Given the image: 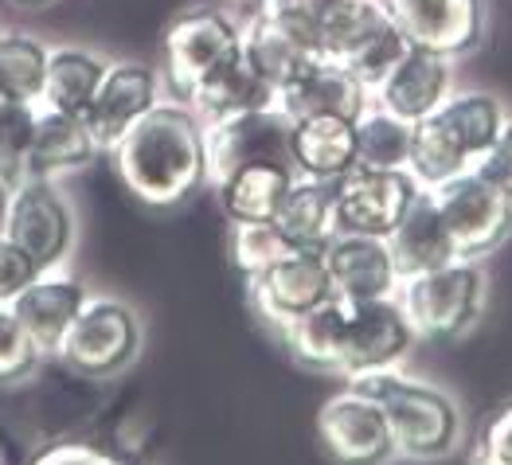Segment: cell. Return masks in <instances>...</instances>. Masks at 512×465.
Returning a JSON list of instances; mask_svg holds the SVG:
<instances>
[{
	"mask_svg": "<svg viewBox=\"0 0 512 465\" xmlns=\"http://www.w3.org/2000/svg\"><path fill=\"white\" fill-rule=\"evenodd\" d=\"M98 153H102V145L90 133L83 114L40 110L36 137H32V157H28V176L63 180V176H75V172L90 169L98 161Z\"/></svg>",
	"mask_w": 512,
	"mask_h": 465,
	"instance_id": "obj_20",
	"label": "cell"
},
{
	"mask_svg": "<svg viewBox=\"0 0 512 465\" xmlns=\"http://www.w3.org/2000/svg\"><path fill=\"white\" fill-rule=\"evenodd\" d=\"M165 98V75L149 63H110L106 79L98 86L90 110H86V126L98 137L102 153H110L129 129L137 126L157 102Z\"/></svg>",
	"mask_w": 512,
	"mask_h": 465,
	"instance_id": "obj_14",
	"label": "cell"
},
{
	"mask_svg": "<svg viewBox=\"0 0 512 465\" xmlns=\"http://www.w3.org/2000/svg\"><path fill=\"white\" fill-rule=\"evenodd\" d=\"M286 161L290 165V118L278 106L247 110L208 126V184L227 180L243 165Z\"/></svg>",
	"mask_w": 512,
	"mask_h": 465,
	"instance_id": "obj_12",
	"label": "cell"
},
{
	"mask_svg": "<svg viewBox=\"0 0 512 465\" xmlns=\"http://www.w3.org/2000/svg\"><path fill=\"white\" fill-rule=\"evenodd\" d=\"M40 274L43 270L36 266L32 254L24 247H16L8 235H0V305H12Z\"/></svg>",
	"mask_w": 512,
	"mask_h": 465,
	"instance_id": "obj_37",
	"label": "cell"
},
{
	"mask_svg": "<svg viewBox=\"0 0 512 465\" xmlns=\"http://www.w3.org/2000/svg\"><path fill=\"white\" fill-rule=\"evenodd\" d=\"M243 55V20L223 8H192L165 32V83L172 98H188L208 75Z\"/></svg>",
	"mask_w": 512,
	"mask_h": 465,
	"instance_id": "obj_7",
	"label": "cell"
},
{
	"mask_svg": "<svg viewBox=\"0 0 512 465\" xmlns=\"http://www.w3.org/2000/svg\"><path fill=\"white\" fill-rule=\"evenodd\" d=\"M419 184L411 172H384V169H356L344 172L333 184L337 200V235H372L387 239L399 219L411 212L419 200Z\"/></svg>",
	"mask_w": 512,
	"mask_h": 465,
	"instance_id": "obj_11",
	"label": "cell"
},
{
	"mask_svg": "<svg viewBox=\"0 0 512 465\" xmlns=\"http://www.w3.org/2000/svg\"><path fill=\"white\" fill-rule=\"evenodd\" d=\"M28 465H126V462L118 454L102 450V446H90V442H55V446H43Z\"/></svg>",
	"mask_w": 512,
	"mask_h": 465,
	"instance_id": "obj_38",
	"label": "cell"
},
{
	"mask_svg": "<svg viewBox=\"0 0 512 465\" xmlns=\"http://www.w3.org/2000/svg\"><path fill=\"white\" fill-rule=\"evenodd\" d=\"M16 4H24V8H40V4H51V0H16Z\"/></svg>",
	"mask_w": 512,
	"mask_h": 465,
	"instance_id": "obj_40",
	"label": "cell"
},
{
	"mask_svg": "<svg viewBox=\"0 0 512 465\" xmlns=\"http://www.w3.org/2000/svg\"><path fill=\"white\" fill-rule=\"evenodd\" d=\"M294 165L286 161H258L243 165L227 180L215 184L219 208L231 223H274V215L286 200V188L294 184Z\"/></svg>",
	"mask_w": 512,
	"mask_h": 465,
	"instance_id": "obj_22",
	"label": "cell"
},
{
	"mask_svg": "<svg viewBox=\"0 0 512 465\" xmlns=\"http://www.w3.org/2000/svg\"><path fill=\"white\" fill-rule=\"evenodd\" d=\"M344 325H348V301L341 297H329L321 301L317 309L301 313L298 321H290L282 333V344L290 348V356L305 364V368H317V372H337V360H341V344H344Z\"/></svg>",
	"mask_w": 512,
	"mask_h": 465,
	"instance_id": "obj_29",
	"label": "cell"
},
{
	"mask_svg": "<svg viewBox=\"0 0 512 465\" xmlns=\"http://www.w3.org/2000/svg\"><path fill=\"white\" fill-rule=\"evenodd\" d=\"M247 294H251L255 313L274 333L286 329L301 313L337 297L329 266H325V247H294L290 254H282L278 262H270L266 270L247 278Z\"/></svg>",
	"mask_w": 512,
	"mask_h": 465,
	"instance_id": "obj_10",
	"label": "cell"
},
{
	"mask_svg": "<svg viewBox=\"0 0 512 465\" xmlns=\"http://www.w3.org/2000/svg\"><path fill=\"white\" fill-rule=\"evenodd\" d=\"M442 215L458 258L485 262L512 239V196L489 184L477 169L462 172L438 188H427Z\"/></svg>",
	"mask_w": 512,
	"mask_h": 465,
	"instance_id": "obj_6",
	"label": "cell"
},
{
	"mask_svg": "<svg viewBox=\"0 0 512 465\" xmlns=\"http://www.w3.org/2000/svg\"><path fill=\"white\" fill-rule=\"evenodd\" d=\"M415 126L380 110L376 102L356 118V165L360 169L407 172Z\"/></svg>",
	"mask_w": 512,
	"mask_h": 465,
	"instance_id": "obj_30",
	"label": "cell"
},
{
	"mask_svg": "<svg viewBox=\"0 0 512 465\" xmlns=\"http://www.w3.org/2000/svg\"><path fill=\"white\" fill-rule=\"evenodd\" d=\"M47 360L12 305H0V387H24L40 376V364Z\"/></svg>",
	"mask_w": 512,
	"mask_h": 465,
	"instance_id": "obj_34",
	"label": "cell"
},
{
	"mask_svg": "<svg viewBox=\"0 0 512 465\" xmlns=\"http://www.w3.org/2000/svg\"><path fill=\"white\" fill-rule=\"evenodd\" d=\"M325 266L333 278V294L341 301L395 297L403 282L387 239H372V235H333L325 243Z\"/></svg>",
	"mask_w": 512,
	"mask_h": 465,
	"instance_id": "obj_17",
	"label": "cell"
},
{
	"mask_svg": "<svg viewBox=\"0 0 512 465\" xmlns=\"http://www.w3.org/2000/svg\"><path fill=\"white\" fill-rule=\"evenodd\" d=\"M274 106L298 122V118H317V114H337V118H360L372 106V86L352 75L341 59H313L298 79L274 94Z\"/></svg>",
	"mask_w": 512,
	"mask_h": 465,
	"instance_id": "obj_16",
	"label": "cell"
},
{
	"mask_svg": "<svg viewBox=\"0 0 512 465\" xmlns=\"http://www.w3.org/2000/svg\"><path fill=\"white\" fill-rule=\"evenodd\" d=\"M395 297L419 340H462L485 317L489 274L473 258H454L438 270L403 278Z\"/></svg>",
	"mask_w": 512,
	"mask_h": 465,
	"instance_id": "obj_3",
	"label": "cell"
},
{
	"mask_svg": "<svg viewBox=\"0 0 512 465\" xmlns=\"http://www.w3.org/2000/svg\"><path fill=\"white\" fill-rule=\"evenodd\" d=\"M489 184H497L505 196H512V122L505 126V133L485 149V157L473 165Z\"/></svg>",
	"mask_w": 512,
	"mask_h": 465,
	"instance_id": "obj_39",
	"label": "cell"
},
{
	"mask_svg": "<svg viewBox=\"0 0 512 465\" xmlns=\"http://www.w3.org/2000/svg\"><path fill=\"white\" fill-rule=\"evenodd\" d=\"M384 8L403 40L442 51L450 59L477 51L485 36L481 0H384Z\"/></svg>",
	"mask_w": 512,
	"mask_h": 465,
	"instance_id": "obj_15",
	"label": "cell"
},
{
	"mask_svg": "<svg viewBox=\"0 0 512 465\" xmlns=\"http://www.w3.org/2000/svg\"><path fill=\"white\" fill-rule=\"evenodd\" d=\"M86 297H90L86 282L75 278L67 266L63 270H43L40 278L12 301V313L20 317V325L28 329V337L36 340V348H40L43 356L55 360L67 329L83 313Z\"/></svg>",
	"mask_w": 512,
	"mask_h": 465,
	"instance_id": "obj_18",
	"label": "cell"
},
{
	"mask_svg": "<svg viewBox=\"0 0 512 465\" xmlns=\"http://www.w3.org/2000/svg\"><path fill=\"white\" fill-rule=\"evenodd\" d=\"M184 102L204 118V126H212V122L247 114V110L274 106V90L262 83L255 71L243 63V55H239L235 63H227V67H219L215 75H208Z\"/></svg>",
	"mask_w": 512,
	"mask_h": 465,
	"instance_id": "obj_27",
	"label": "cell"
},
{
	"mask_svg": "<svg viewBox=\"0 0 512 465\" xmlns=\"http://www.w3.org/2000/svg\"><path fill=\"white\" fill-rule=\"evenodd\" d=\"M290 165L298 176L337 184L356 169V122L337 114L290 122Z\"/></svg>",
	"mask_w": 512,
	"mask_h": 465,
	"instance_id": "obj_19",
	"label": "cell"
},
{
	"mask_svg": "<svg viewBox=\"0 0 512 465\" xmlns=\"http://www.w3.org/2000/svg\"><path fill=\"white\" fill-rule=\"evenodd\" d=\"M313 59H321V55L305 40H298L294 32H286L278 20H270L262 12H251L243 20V63L274 94L290 83V79H298Z\"/></svg>",
	"mask_w": 512,
	"mask_h": 465,
	"instance_id": "obj_23",
	"label": "cell"
},
{
	"mask_svg": "<svg viewBox=\"0 0 512 465\" xmlns=\"http://www.w3.org/2000/svg\"><path fill=\"white\" fill-rule=\"evenodd\" d=\"M106 59L98 51L86 47H51L47 55V75H43L40 90V110H55V114H86L98 86L106 79Z\"/></svg>",
	"mask_w": 512,
	"mask_h": 465,
	"instance_id": "obj_25",
	"label": "cell"
},
{
	"mask_svg": "<svg viewBox=\"0 0 512 465\" xmlns=\"http://www.w3.org/2000/svg\"><path fill=\"white\" fill-rule=\"evenodd\" d=\"M36 118H40L36 102L0 98V192H8L12 184H20L28 176Z\"/></svg>",
	"mask_w": 512,
	"mask_h": 465,
	"instance_id": "obj_33",
	"label": "cell"
},
{
	"mask_svg": "<svg viewBox=\"0 0 512 465\" xmlns=\"http://www.w3.org/2000/svg\"><path fill=\"white\" fill-rule=\"evenodd\" d=\"M51 47L24 32H0V98L40 102Z\"/></svg>",
	"mask_w": 512,
	"mask_h": 465,
	"instance_id": "obj_32",
	"label": "cell"
},
{
	"mask_svg": "<svg viewBox=\"0 0 512 465\" xmlns=\"http://www.w3.org/2000/svg\"><path fill=\"white\" fill-rule=\"evenodd\" d=\"M434 118L446 126V133L466 149L473 165L485 157V149L505 133V126L512 122L509 106L489 94V90H454L438 110Z\"/></svg>",
	"mask_w": 512,
	"mask_h": 465,
	"instance_id": "obj_26",
	"label": "cell"
},
{
	"mask_svg": "<svg viewBox=\"0 0 512 465\" xmlns=\"http://www.w3.org/2000/svg\"><path fill=\"white\" fill-rule=\"evenodd\" d=\"M290 251H294V243L286 239V231L278 223H231V258L247 278Z\"/></svg>",
	"mask_w": 512,
	"mask_h": 465,
	"instance_id": "obj_35",
	"label": "cell"
},
{
	"mask_svg": "<svg viewBox=\"0 0 512 465\" xmlns=\"http://www.w3.org/2000/svg\"><path fill=\"white\" fill-rule=\"evenodd\" d=\"M384 0H317V51L344 67L391 32Z\"/></svg>",
	"mask_w": 512,
	"mask_h": 465,
	"instance_id": "obj_21",
	"label": "cell"
},
{
	"mask_svg": "<svg viewBox=\"0 0 512 465\" xmlns=\"http://www.w3.org/2000/svg\"><path fill=\"white\" fill-rule=\"evenodd\" d=\"M348 387L372 395L391 419L399 462H446L466 442V411L454 391L407 368H387L372 376L344 380Z\"/></svg>",
	"mask_w": 512,
	"mask_h": 465,
	"instance_id": "obj_2",
	"label": "cell"
},
{
	"mask_svg": "<svg viewBox=\"0 0 512 465\" xmlns=\"http://www.w3.org/2000/svg\"><path fill=\"white\" fill-rule=\"evenodd\" d=\"M145 352V321L141 313L114 294H90L83 313L67 329L55 352V364L83 380H114L129 372Z\"/></svg>",
	"mask_w": 512,
	"mask_h": 465,
	"instance_id": "obj_4",
	"label": "cell"
},
{
	"mask_svg": "<svg viewBox=\"0 0 512 465\" xmlns=\"http://www.w3.org/2000/svg\"><path fill=\"white\" fill-rule=\"evenodd\" d=\"M470 465H512V399L497 403L481 419Z\"/></svg>",
	"mask_w": 512,
	"mask_h": 465,
	"instance_id": "obj_36",
	"label": "cell"
},
{
	"mask_svg": "<svg viewBox=\"0 0 512 465\" xmlns=\"http://www.w3.org/2000/svg\"><path fill=\"white\" fill-rule=\"evenodd\" d=\"M0 235H8L16 247L32 254L40 270H63L75 254L79 219L59 180L24 176L20 184H12L4 192Z\"/></svg>",
	"mask_w": 512,
	"mask_h": 465,
	"instance_id": "obj_5",
	"label": "cell"
},
{
	"mask_svg": "<svg viewBox=\"0 0 512 465\" xmlns=\"http://www.w3.org/2000/svg\"><path fill=\"white\" fill-rule=\"evenodd\" d=\"M274 223L286 231L294 247H325L337 235V200L329 180L294 176L286 188V200L274 215Z\"/></svg>",
	"mask_w": 512,
	"mask_h": 465,
	"instance_id": "obj_28",
	"label": "cell"
},
{
	"mask_svg": "<svg viewBox=\"0 0 512 465\" xmlns=\"http://www.w3.org/2000/svg\"><path fill=\"white\" fill-rule=\"evenodd\" d=\"M387 247H391V258H395L403 278L427 274V270H438V266L458 258L454 239H450V231H446V223H442V215L434 208L427 188L419 192L411 212L399 219V227L387 235Z\"/></svg>",
	"mask_w": 512,
	"mask_h": 465,
	"instance_id": "obj_24",
	"label": "cell"
},
{
	"mask_svg": "<svg viewBox=\"0 0 512 465\" xmlns=\"http://www.w3.org/2000/svg\"><path fill=\"white\" fill-rule=\"evenodd\" d=\"M110 157L141 204L176 208L208 184V126L188 102L161 98Z\"/></svg>",
	"mask_w": 512,
	"mask_h": 465,
	"instance_id": "obj_1",
	"label": "cell"
},
{
	"mask_svg": "<svg viewBox=\"0 0 512 465\" xmlns=\"http://www.w3.org/2000/svg\"><path fill=\"white\" fill-rule=\"evenodd\" d=\"M473 161L466 157V149L446 133V126L430 114L423 122H415V133H411V161H407V172L415 176L419 188H438L462 172H470Z\"/></svg>",
	"mask_w": 512,
	"mask_h": 465,
	"instance_id": "obj_31",
	"label": "cell"
},
{
	"mask_svg": "<svg viewBox=\"0 0 512 465\" xmlns=\"http://www.w3.org/2000/svg\"><path fill=\"white\" fill-rule=\"evenodd\" d=\"M415 344H419V333L407 321L399 297L348 301L337 376L356 380V376H372V372H387V368H407Z\"/></svg>",
	"mask_w": 512,
	"mask_h": 465,
	"instance_id": "obj_9",
	"label": "cell"
},
{
	"mask_svg": "<svg viewBox=\"0 0 512 465\" xmlns=\"http://www.w3.org/2000/svg\"><path fill=\"white\" fill-rule=\"evenodd\" d=\"M317 438L333 465H391L399 462L395 430L387 411L364 391L348 387L329 395L317 411Z\"/></svg>",
	"mask_w": 512,
	"mask_h": 465,
	"instance_id": "obj_8",
	"label": "cell"
},
{
	"mask_svg": "<svg viewBox=\"0 0 512 465\" xmlns=\"http://www.w3.org/2000/svg\"><path fill=\"white\" fill-rule=\"evenodd\" d=\"M454 90H458L454 59L442 51L419 47V43H407V51L395 59V67L372 86V102L415 126V122L430 118Z\"/></svg>",
	"mask_w": 512,
	"mask_h": 465,
	"instance_id": "obj_13",
	"label": "cell"
}]
</instances>
